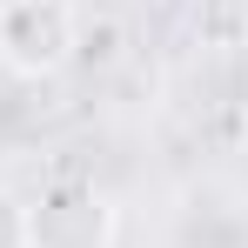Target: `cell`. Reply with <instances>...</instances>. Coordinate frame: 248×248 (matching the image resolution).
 Masks as SVG:
<instances>
[{
    "label": "cell",
    "instance_id": "obj_2",
    "mask_svg": "<svg viewBox=\"0 0 248 248\" xmlns=\"http://www.w3.org/2000/svg\"><path fill=\"white\" fill-rule=\"evenodd\" d=\"M121 242V208L108 188L81 174L47 181L27 202V248H114Z\"/></svg>",
    "mask_w": 248,
    "mask_h": 248
},
{
    "label": "cell",
    "instance_id": "obj_3",
    "mask_svg": "<svg viewBox=\"0 0 248 248\" xmlns=\"http://www.w3.org/2000/svg\"><path fill=\"white\" fill-rule=\"evenodd\" d=\"M0 248H27V202L0 188Z\"/></svg>",
    "mask_w": 248,
    "mask_h": 248
},
{
    "label": "cell",
    "instance_id": "obj_1",
    "mask_svg": "<svg viewBox=\"0 0 248 248\" xmlns=\"http://www.w3.org/2000/svg\"><path fill=\"white\" fill-rule=\"evenodd\" d=\"M81 41L74 0H0V67L14 81H54Z\"/></svg>",
    "mask_w": 248,
    "mask_h": 248
}]
</instances>
